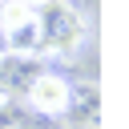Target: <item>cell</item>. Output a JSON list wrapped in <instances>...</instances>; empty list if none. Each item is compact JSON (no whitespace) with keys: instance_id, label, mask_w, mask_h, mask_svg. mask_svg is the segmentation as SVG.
I'll list each match as a JSON object with an SVG mask.
<instances>
[{"instance_id":"obj_1","label":"cell","mask_w":129,"mask_h":129,"mask_svg":"<svg viewBox=\"0 0 129 129\" xmlns=\"http://www.w3.org/2000/svg\"><path fill=\"white\" fill-rule=\"evenodd\" d=\"M32 24L40 56H73L89 36V20L77 8V0H32Z\"/></svg>"},{"instance_id":"obj_2","label":"cell","mask_w":129,"mask_h":129,"mask_svg":"<svg viewBox=\"0 0 129 129\" xmlns=\"http://www.w3.org/2000/svg\"><path fill=\"white\" fill-rule=\"evenodd\" d=\"M24 105L40 117H64L69 105H73V85L60 77V73H36L28 81V93H24Z\"/></svg>"},{"instance_id":"obj_3","label":"cell","mask_w":129,"mask_h":129,"mask_svg":"<svg viewBox=\"0 0 129 129\" xmlns=\"http://www.w3.org/2000/svg\"><path fill=\"white\" fill-rule=\"evenodd\" d=\"M32 20V0H0V36H12Z\"/></svg>"}]
</instances>
